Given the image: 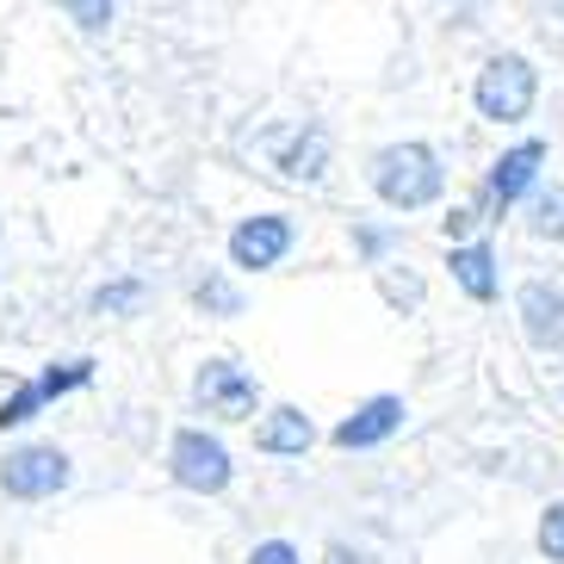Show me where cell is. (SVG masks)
Returning <instances> with one entry per match:
<instances>
[{
    "mask_svg": "<svg viewBox=\"0 0 564 564\" xmlns=\"http://www.w3.org/2000/svg\"><path fill=\"white\" fill-rule=\"evenodd\" d=\"M372 186L391 212H422V205L441 199V162H434L429 143H391L372 162Z\"/></svg>",
    "mask_w": 564,
    "mask_h": 564,
    "instance_id": "1",
    "label": "cell"
},
{
    "mask_svg": "<svg viewBox=\"0 0 564 564\" xmlns=\"http://www.w3.org/2000/svg\"><path fill=\"white\" fill-rule=\"evenodd\" d=\"M533 94H540V75H533L528 56H497V63H484L478 87H471L478 112L497 118V124H521V118L533 112Z\"/></svg>",
    "mask_w": 564,
    "mask_h": 564,
    "instance_id": "2",
    "label": "cell"
},
{
    "mask_svg": "<svg viewBox=\"0 0 564 564\" xmlns=\"http://www.w3.org/2000/svg\"><path fill=\"white\" fill-rule=\"evenodd\" d=\"M167 465H174V484L199 490V497H217V490L230 484V453H224V441L205 434V429H181V434H174Z\"/></svg>",
    "mask_w": 564,
    "mask_h": 564,
    "instance_id": "3",
    "label": "cell"
},
{
    "mask_svg": "<svg viewBox=\"0 0 564 564\" xmlns=\"http://www.w3.org/2000/svg\"><path fill=\"white\" fill-rule=\"evenodd\" d=\"M68 484V459L56 447H19L7 453V465H0V490L19 502H37V497H56Z\"/></svg>",
    "mask_w": 564,
    "mask_h": 564,
    "instance_id": "4",
    "label": "cell"
},
{
    "mask_svg": "<svg viewBox=\"0 0 564 564\" xmlns=\"http://www.w3.org/2000/svg\"><path fill=\"white\" fill-rule=\"evenodd\" d=\"M285 249H292V224H285V217H249V224L230 230V261L249 267V273L273 267Z\"/></svg>",
    "mask_w": 564,
    "mask_h": 564,
    "instance_id": "5",
    "label": "cell"
},
{
    "mask_svg": "<svg viewBox=\"0 0 564 564\" xmlns=\"http://www.w3.org/2000/svg\"><path fill=\"white\" fill-rule=\"evenodd\" d=\"M193 391H199V403L212 415H230V422L254 410V379L242 372V366H230V360H205V372H199Z\"/></svg>",
    "mask_w": 564,
    "mask_h": 564,
    "instance_id": "6",
    "label": "cell"
},
{
    "mask_svg": "<svg viewBox=\"0 0 564 564\" xmlns=\"http://www.w3.org/2000/svg\"><path fill=\"white\" fill-rule=\"evenodd\" d=\"M403 429V403L398 398H372V403H360V410L335 429V447H379V441H391V434Z\"/></svg>",
    "mask_w": 564,
    "mask_h": 564,
    "instance_id": "7",
    "label": "cell"
},
{
    "mask_svg": "<svg viewBox=\"0 0 564 564\" xmlns=\"http://www.w3.org/2000/svg\"><path fill=\"white\" fill-rule=\"evenodd\" d=\"M521 323H528L533 348H558L564 341V292H552L546 280L521 285Z\"/></svg>",
    "mask_w": 564,
    "mask_h": 564,
    "instance_id": "8",
    "label": "cell"
},
{
    "mask_svg": "<svg viewBox=\"0 0 564 564\" xmlns=\"http://www.w3.org/2000/svg\"><path fill=\"white\" fill-rule=\"evenodd\" d=\"M540 162H546V143H514V150L497 162V174H490V199H497V205H514V199L533 186Z\"/></svg>",
    "mask_w": 564,
    "mask_h": 564,
    "instance_id": "9",
    "label": "cell"
},
{
    "mask_svg": "<svg viewBox=\"0 0 564 564\" xmlns=\"http://www.w3.org/2000/svg\"><path fill=\"white\" fill-rule=\"evenodd\" d=\"M311 441H316L311 415L292 410V403H285V410H273V415L261 422V429H254V447H261V453H304Z\"/></svg>",
    "mask_w": 564,
    "mask_h": 564,
    "instance_id": "10",
    "label": "cell"
},
{
    "mask_svg": "<svg viewBox=\"0 0 564 564\" xmlns=\"http://www.w3.org/2000/svg\"><path fill=\"white\" fill-rule=\"evenodd\" d=\"M453 280L465 285V292H471V299H497V254L484 249V242H465V249H453Z\"/></svg>",
    "mask_w": 564,
    "mask_h": 564,
    "instance_id": "11",
    "label": "cell"
},
{
    "mask_svg": "<svg viewBox=\"0 0 564 564\" xmlns=\"http://www.w3.org/2000/svg\"><path fill=\"white\" fill-rule=\"evenodd\" d=\"M323 162H329V137L311 131L299 150L285 155V174H292V181H316V174H323Z\"/></svg>",
    "mask_w": 564,
    "mask_h": 564,
    "instance_id": "12",
    "label": "cell"
},
{
    "mask_svg": "<svg viewBox=\"0 0 564 564\" xmlns=\"http://www.w3.org/2000/svg\"><path fill=\"white\" fill-rule=\"evenodd\" d=\"M533 230L564 242V193H540V199H533Z\"/></svg>",
    "mask_w": 564,
    "mask_h": 564,
    "instance_id": "13",
    "label": "cell"
},
{
    "mask_svg": "<svg viewBox=\"0 0 564 564\" xmlns=\"http://www.w3.org/2000/svg\"><path fill=\"white\" fill-rule=\"evenodd\" d=\"M37 403H51V398H44V384H19L13 398L0 403V429H13V422H25V415H32Z\"/></svg>",
    "mask_w": 564,
    "mask_h": 564,
    "instance_id": "14",
    "label": "cell"
},
{
    "mask_svg": "<svg viewBox=\"0 0 564 564\" xmlns=\"http://www.w3.org/2000/svg\"><path fill=\"white\" fill-rule=\"evenodd\" d=\"M75 25H87V32H100V25H112V0H56Z\"/></svg>",
    "mask_w": 564,
    "mask_h": 564,
    "instance_id": "15",
    "label": "cell"
},
{
    "mask_svg": "<svg viewBox=\"0 0 564 564\" xmlns=\"http://www.w3.org/2000/svg\"><path fill=\"white\" fill-rule=\"evenodd\" d=\"M540 552H546L552 564H564V502H552L546 521H540Z\"/></svg>",
    "mask_w": 564,
    "mask_h": 564,
    "instance_id": "16",
    "label": "cell"
},
{
    "mask_svg": "<svg viewBox=\"0 0 564 564\" xmlns=\"http://www.w3.org/2000/svg\"><path fill=\"white\" fill-rule=\"evenodd\" d=\"M94 304H100V311H137V304H143V285H137V280H124V285H106V292H100Z\"/></svg>",
    "mask_w": 564,
    "mask_h": 564,
    "instance_id": "17",
    "label": "cell"
},
{
    "mask_svg": "<svg viewBox=\"0 0 564 564\" xmlns=\"http://www.w3.org/2000/svg\"><path fill=\"white\" fill-rule=\"evenodd\" d=\"M44 398H63V391H75V384H87V360H75V366H63V372H44Z\"/></svg>",
    "mask_w": 564,
    "mask_h": 564,
    "instance_id": "18",
    "label": "cell"
},
{
    "mask_svg": "<svg viewBox=\"0 0 564 564\" xmlns=\"http://www.w3.org/2000/svg\"><path fill=\"white\" fill-rule=\"evenodd\" d=\"M249 564H299V552L285 546V540H267V546H254Z\"/></svg>",
    "mask_w": 564,
    "mask_h": 564,
    "instance_id": "19",
    "label": "cell"
},
{
    "mask_svg": "<svg viewBox=\"0 0 564 564\" xmlns=\"http://www.w3.org/2000/svg\"><path fill=\"white\" fill-rule=\"evenodd\" d=\"M471 224H478V217H471V212H453V217H447V236H465V230H471Z\"/></svg>",
    "mask_w": 564,
    "mask_h": 564,
    "instance_id": "20",
    "label": "cell"
},
{
    "mask_svg": "<svg viewBox=\"0 0 564 564\" xmlns=\"http://www.w3.org/2000/svg\"><path fill=\"white\" fill-rule=\"evenodd\" d=\"M329 564H360V558H348V552H341V546H335V552H329Z\"/></svg>",
    "mask_w": 564,
    "mask_h": 564,
    "instance_id": "21",
    "label": "cell"
}]
</instances>
